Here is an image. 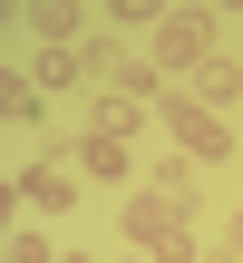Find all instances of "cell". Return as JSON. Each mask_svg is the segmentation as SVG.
<instances>
[{"label":"cell","mask_w":243,"mask_h":263,"mask_svg":"<svg viewBox=\"0 0 243 263\" xmlns=\"http://www.w3.org/2000/svg\"><path fill=\"white\" fill-rule=\"evenodd\" d=\"M127 244H136L146 263H205V234H195V195L136 185V195H127Z\"/></svg>","instance_id":"obj_1"},{"label":"cell","mask_w":243,"mask_h":263,"mask_svg":"<svg viewBox=\"0 0 243 263\" xmlns=\"http://www.w3.org/2000/svg\"><path fill=\"white\" fill-rule=\"evenodd\" d=\"M156 117H166V137L195 156V166H224L234 156V127H224V107H205L195 88H175V98H156Z\"/></svg>","instance_id":"obj_2"},{"label":"cell","mask_w":243,"mask_h":263,"mask_svg":"<svg viewBox=\"0 0 243 263\" xmlns=\"http://www.w3.org/2000/svg\"><path fill=\"white\" fill-rule=\"evenodd\" d=\"M146 59H156L166 78H195V68L214 59V10H166V20L146 29Z\"/></svg>","instance_id":"obj_3"},{"label":"cell","mask_w":243,"mask_h":263,"mask_svg":"<svg viewBox=\"0 0 243 263\" xmlns=\"http://www.w3.org/2000/svg\"><path fill=\"white\" fill-rule=\"evenodd\" d=\"M19 195H29L39 215H68V205H78V176H68V166H19Z\"/></svg>","instance_id":"obj_4"},{"label":"cell","mask_w":243,"mask_h":263,"mask_svg":"<svg viewBox=\"0 0 243 263\" xmlns=\"http://www.w3.org/2000/svg\"><path fill=\"white\" fill-rule=\"evenodd\" d=\"M29 29H39V49L88 39V0H29Z\"/></svg>","instance_id":"obj_5"},{"label":"cell","mask_w":243,"mask_h":263,"mask_svg":"<svg viewBox=\"0 0 243 263\" xmlns=\"http://www.w3.org/2000/svg\"><path fill=\"white\" fill-rule=\"evenodd\" d=\"M78 166H88L97 185H127V166H136V156H127V137H97V127H88V137H78Z\"/></svg>","instance_id":"obj_6"},{"label":"cell","mask_w":243,"mask_h":263,"mask_svg":"<svg viewBox=\"0 0 243 263\" xmlns=\"http://www.w3.org/2000/svg\"><path fill=\"white\" fill-rule=\"evenodd\" d=\"M88 127H97V137H136V127H146V98H127V88H107Z\"/></svg>","instance_id":"obj_7"},{"label":"cell","mask_w":243,"mask_h":263,"mask_svg":"<svg viewBox=\"0 0 243 263\" xmlns=\"http://www.w3.org/2000/svg\"><path fill=\"white\" fill-rule=\"evenodd\" d=\"M195 98H205V107H234L243 98V68L234 59H205V68H195Z\"/></svg>","instance_id":"obj_8"},{"label":"cell","mask_w":243,"mask_h":263,"mask_svg":"<svg viewBox=\"0 0 243 263\" xmlns=\"http://www.w3.org/2000/svg\"><path fill=\"white\" fill-rule=\"evenodd\" d=\"M175 0H107V29H156Z\"/></svg>","instance_id":"obj_9"},{"label":"cell","mask_w":243,"mask_h":263,"mask_svg":"<svg viewBox=\"0 0 243 263\" xmlns=\"http://www.w3.org/2000/svg\"><path fill=\"white\" fill-rule=\"evenodd\" d=\"M10 263H68V254H58L49 234H10Z\"/></svg>","instance_id":"obj_10"},{"label":"cell","mask_w":243,"mask_h":263,"mask_svg":"<svg viewBox=\"0 0 243 263\" xmlns=\"http://www.w3.org/2000/svg\"><path fill=\"white\" fill-rule=\"evenodd\" d=\"M214 263H243V215L224 224V234H214Z\"/></svg>","instance_id":"obj_11"},{"label":"cell","mask_w":243,"mask_h":263,"mask_svg":"<svg viewBox=\"0 0 243 263\" xmlns=\"http://www.w3.org/2000/svg\"><path fill=\"white\" fill-rule=\"evenodd\" d=\"M214 10H243V0H214Z\"/></svg>","instance_id":"obj_12"},{"label":"cell","mask_w":243,"mask_h":263,"mask_svg":"<svg viewBox=\"0 0 243 263\" xmlns=\"http://www.w3.org/2000/svg\"><path fill=\"white\" fill-rule=\"evenodd\" d=\"M136 263H146V254H136Z\"/></svg>","instance_id":"obj_13"}]
</instances>
